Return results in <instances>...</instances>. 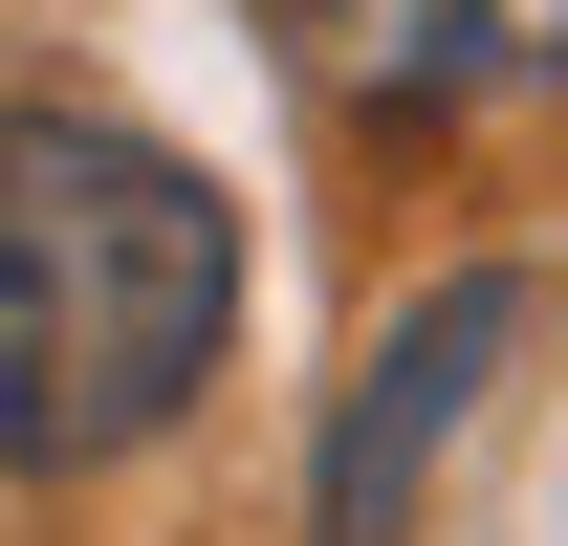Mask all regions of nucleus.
<instances>
[{
  "mask_svg": "<svg viewBox=\"0 0 568 546\" xmlns=\"http://www.w3.org/2000/svg\"><path fill=\"white\" fill-rule=\"evenodd\" d=\"M219 328H241V219L197 153L110 110H0V481L175 437Z\"/></svg>",
  "mask_w": 568,
  "mask_h": 546,
  "instance_id": "f257e3e1",
  "label": "nucleus"
},
{
  "mask_svg": "<svg viewBox=\"0 0 568 546\" xmlns=\"http://www.w3.org/2000/svg\"><path fill=\"white\" fill-rule=\"evenodd\" d=\"M503 350H525V263H459V284H416V306L372 328L351 415H328V503H306V525H328V546H394V525H416V481L459 459V415L503 394Z\"/></svg>",
  "mask_w": 568,
  "mask_h": 546,
  "instance_id": "f03ea898",
  "label": "nucleus"
},
{
  "mask_svg": "<svg viewBox=\"0 0 568 546\" xmlns=\"http://www.w3.org/2000/svg\"><path fill=\"white\" fill-rule=\"evenodd\" d=\"M284 67L351 132H481L568 88V0H284Z\"/></svg>",
  "mask_w": 568,
  "mask_h": 546,
  "instance_id": "7ed1b4c3",
  "label": "nucleus"
}]
</instances>
